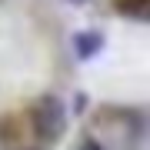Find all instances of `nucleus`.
Segmentation results:
<instances>
[{"label": "nucleus", "instance_id": "2", "mask_svg": "<svg viewBox=\"0 0 150 150\" xmlns=\"http://www.w3.org/2000/svg\"><path fill=\"white\" fill-rule=\"evenodd\" d=\"M100 47H103V33H97V30H80V33L74 37V50H77V57H80V60L93 57Z\"/></svg>", "mask_w": 150, "mask_h": 150}, {"label": "nucleus", "instance_id": "5", "mask_svg": "<svg viewBox=\"0 0 150 150\" xmlns=\"http://www.w3.org/2000/svg\"><path fill=\"white\" fill-rule=\"evenodd\" d=\"M70 4H87V0H70Z\"/></svg>", "mask_w": 150, "mask_h": 150}, {"label": "nucleus", "instance_id": "1", "mask_svg": "<svg viewBox=\"0 0 150 150\" xmlns=\"http://www.w3.org/2000/svg\"><path fill=\"white\" fill-rule=\"evenodd\" d=\"M30 123H33V134H37L40 144H54V140L64 137L67 130V107L57 100V97H40L30 110Z\"/></svg>", "mask_w": 150, "mask_h": 150}, {"label": "nucleus", "instance_id": "4", "mask_svg": "<svg viewBox=\"0 0 150 150\" xmlns=\"http://www.w3.org/2000/svg\"><path fill=\"white\" fill-rule=\"evenodd\" d=\"M80 150H103V147L97 144V140H83V144H80Z\"/></svg>", "mask_w": 150, "mask_h": 150}, {"label": "nucleus", "instance_id": "3", "mask_svg": "<svg viewBox=\"0 0 150 150\" xmlns=\"http://www.w3.org/2000/svg\"><path fill=\"white\" fill-rule=\"evenodd\" d=\"M117 10L123 17H134V20H147L150 17V0H117Z\"/></svg>", "mask_w": 150, "mask_h": 150}]
</instances>
